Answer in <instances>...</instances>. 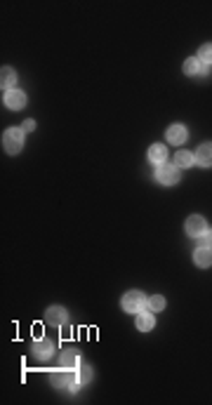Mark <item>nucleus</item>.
Here are the masks:
<instances>
[{
    "instance_id": "obj_17",
    "label": "nucleus",
    "mask_w": 212,
    "mask_h": 405,
    "mask_svg": "<svg viewBox=\"0 0 212 405\" xmlns=\"http://www.w3.org/2000/svg\"><path fill=\"white\" fill-rule=\"evenodd\" d=\"M200 71H203V68H200V59L191 57V59H186V62H184V73H186V75L200 73Z\"/></svg>"
},
{
    "instance_id": "obj_22",
    "label": "nucleus",
    "mask_w": 212,
    "mask_h": 405,
    "mask_svg": "<svg viewBox=\"0 0 212 405\" xmlns=\"http://www.w3.org/2000/svg\"><path fill=\"white\" fill-rule=\"evenodd\" d=\"M21 128H24V132H31V130L36 128V120H26V123L21 125Z\"/></svg>"
},
{
    "instance_id": "obj_3",
    "label": "nucleus",
    "mask_w": 212,
    "mask_h": 405,
    "mask_svg": "<svg viewBox=\"0 0 212 405\" xmlns=\"http://www.w3.org/2000/svg\"><path fill=\"white\" fill-rule=\"evenodd\" d=\"M146 304V297L142 295L139 290H132V292H127L125 297H123V309L130 313H139L142 309H144Z\"/></svg>"
},
{
    "instance_id": "obj_16",
    "label": "nucleus",
    "mask_w": 212,
    "mask_h": 405,
    "mask_svg": "<svg viewBox=\"0 0 212 405\" xmlns=\"http://www.w3.org/2000/svg\"><path fill=\"white\" fill-rule=\"evenodd\" d=\"M194 160L196 158L189 154V151H179V154L175 156V165L177 167H191V165H194Z\"/></svg>"
},
{
    "instance_id": "obj_11",
    "label": "nucleus",
    "mask_w": 212,
    "mask_h": 405,
    "mask_svg": "<svg viewBox=\"0 0 212 405\" xmlns=\"http://www.w3.org/2000/svg\"><path fill=\"white\" fill-rule=\"evenodd\" d=\"M153 325H156V316H153L151 311H139V313H137V327H139V330L149 332Z\"/></svg>"
},
{
    "instance_id": "obj_2",
    "label": "nucleus",
    "mask_w": 212,
    "mask_h": 405,
    "mask_svg": "<svg viewBox=\"0 0 212 405\" xmlns=\"http://www.w3.org/2000/svg\"><path fill=\"white\" fill-rule=\"evenodd\" d=\"M3 146H5L7 154H19L21 148H24V130L19 128H12L7 130L5 135H3Z\"/></svg>"
},
{
    "instance_id": "obj_8",
    "label": "nucleus",
    "mask_w": 212,
    "mask_h": 405,
    "mask_svg": "<svg viewBox=\"0 0 212 405\" xmlns=\"http://www.w3.org/2000/svg\"><path fill=\"white\" fill-rule=\"evenodd\" d=\"M168 141L170 144H184L186 141V128L184 125H172V128H168Z\"/></svg>"
},
{
    "instance_id": "obj_9",
    "label": "nucleus",
    "mask_w": 212,
    "mask_h": 405,
    "mask_svg": "<svg viewBox=\"0 0 212 405\" xmlns=\"http://www.w3.org/2000/svg\"><path fill=\"white\" fill-rule=\"evenodd\" d=\"M52 351H55V346H52L50 339H38V342L33 344V353H36L38 358H42V361L52 356Z\"/></svg>"
},
{
    "instance_id": "obj_4",
    "label": "nucleus",
    "mask_w": 212,
    "mask_h": 405,
    "mask_svg": "<svg viewBox=\"0 0 212 405\" xmlns=\"http://www.w3.org/2000/svg\"><path fill=\"white\" fill-rule=\"evenodd\" d=\"M156 177H158V182L160 184H165V186H172V184H177L179 182V167L177 165H160L156 170Z\"/></svg>"
},
{
    "instance_id": "obj_19",
    "label": "nucleus",
    "mask_w": 212,
    "mask_h": 405,
    "mask_svg": "<svg viewBox=\"0 0 212 405\" xmlns=\"http://www.w3.org/2000/svg\"><path fill=\"white\" fill-rule=\"evenodd\" d=\"M198 59L200 62H205V64H212V43L203 45V47L198 49Z\"/></svg>"
},
{
    "instance_id": "obj_5",
    "label": "nucleus",
    "mask_w": 212,
    "mask_h": 405,
    "mask_svg": "<svg viewBox=\"0 0 212 405\" xmlns=\"http://www.w3.org/2000/svg\"><path fill=\"white\" fill-rule=\"evenodd\" d=\"M205 219H203V217L200 215H191L186 219V234L189 236H194V238H198V236H203L205 234Z\"/></svg>"
},
{
    "instance_id": "obj_18",
    "label": "nucleus",
    "mask_w": 212,
    "mask_h": 405,
    "mask_svg": "<svg viewBox=\"0 0 212 405\" xmlns=\"http://www.w3.org/2000/svg\"><path fill=\"white\" fill-rule=\"evenodd\" d=\"M146 307H149V311H151V313H156V311H160V309L165 307V299L160 295H153V297L146 299Z\"/></svg>"
},
{
    "instance_id": "obj_6",
    "label": "nucleus",
    "mask_w": 212,
    "mask_h": 405,
    "mask_svg": "<svg viewBox=\"0 0 212 405\" xmlns=\"http://www.w3.org/2000/svg\"><path fill=\"white\" fill-rule=\"evenodd\" d=\"M5 104L7 109L12 111H19L26 106V94L21 92V90H10V92H5Z\"/></svg>"
},
{
    "instance_id": "obj_7",
    "label": "nucleus",
    "mask_w": 212,
    "mask_h": 405,
    "mask_svg": "<svg viewBox=\"0 0 212 405\" xmlns=\"http://www.w3.org/2000/svg\"><path fill=\"white\" fill-rule=\"evenodd\" d=\"M196 165L200 167H212V144H203V146L196 151Z\"/></svg>"
},
{
    "instance_id": "obj_13",
    "label": "nucleus",
    "mask_w": 212,
    "mask_h": 405,
    "mask_svg": "<svg viewBox=\"0 0 212 405\" xmlns=\"http://www.w3.org/2000/svg\"><path fill=\"white\" fill-rule=\"evenodd\" d=\"M61 368H80V356L76 351H64L61 353Z\"/></svg>"
},
{
    "instance_id": "obj_12",
    "label": "nucleus",
    "mask_w": 212,
    "mask_h": 405,
    "mask_svg": "<svg viewBox=\"0 0 212 405\" xmlns=\"http://www.w3.org/2000/svg\"><path fill=\"white\" fill-rule=\"evenodd\" d=\"M14 83H17V73H14L10 66H5L3 68V73H0V85H3V90L10 92V90L14 87Z\"/></svg>"
},
{
    "instance_id": "obj_14",
    "label": "nucleus",
    "mask_w": 212,
    "mask_h": 405,
    "mask_svg": "<svg viewBox=\"0 0 212 405\" xmlns=\"http://www.w3.org/2000/svg\"><path fill=\"white\" fill-rule=\"evenodd\" d=\"M149 158H151V163L160 165V163H165V158H168V151H165V146H160V144H153V146L149 148Z\"/></svg>"
},
{
    "instance_id": "obj_15",
    "label": "nucleus",
    "mask_w": 212,
    "mask_h": 405,
    "mask_svg": "<svg viewBox=\"0 0 212 405\" xmlns=\"http://www.w3.org/2000/svg\"><path fill=\"white\" fill-rule=\"evenodd\" d=\"M48 320L52 323V325H61V323L66 320V311H64L61 307H52L48 311Z\"/></svg>"
},
{
    "instance_id": "obj_1",
    "label": "nucleus",
    "mask_w": 212,
    "mask_h": 405,
    "mask_svg": "<svg viewBox=\"0 0 212 405\" xmlns=\"http://www.w3.org/2000/svg\"><path fill=\"white\" fill-rule=\"evenodd\" d=\"M52 384L57 389H68V391H78V372H73V368H59L52 372Z\"/></svg>"
},
{
    "instance_id": "obj_21",
    "label": "nucleus",
    "mask_w": 212,
    "mask_h": 405,
    "mask_svg": "<svg viewBox=\"0 0 212 405\" xmlns=\"http://www.w3.org/2000/svg\"><path fill=\"white\" fill-rule=\"evenodd\" d=\"M200 247H210L212 250V231H205L200 236Z\"/></svg>"
},
{
    "instance_id": "obj_20",
    "label": "nucleus",
    "mask_w": 212,
    "mask_h": 405,
    "mask_svg": "<svg viewBox=\"0 0 212 405\" xmlns=\"http://www.w3.org/2000/svg\"><path fill=\"white\" fill-rule=\"evenodd\" d=\"M90 379H92V368L90 365H80L78 368V382L85 384V382H90Z\"/></svg>"
},
{
    "instance_id": "obj_10",
    "label": "nucleus",
    "mask_w": 212,
    "mask_h": 405,
    "mask_svg": "<svg viewBox=\"0 0 212 405\" xmlns=\"http://www.w3.org/2000/svg\"><path fill=\"white\" fill-rule=\"evenodd\" d=\"M194 262L200 266V269L212 266V250H210V247H198V250L194 252Z\"/></svg>"
}]
</instances>
